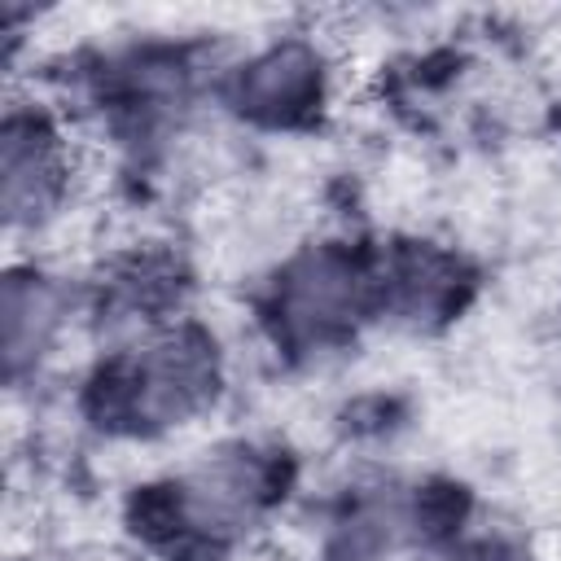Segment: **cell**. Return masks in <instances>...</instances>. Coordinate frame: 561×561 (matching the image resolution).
<instances>
[{"mask_svg":"<svg viewBox=\"0 0 561 561\" xmlns=\"http://www.w3.org/2000/svg\"><path fill=\"white\" fill-rule=\"evenodd\" d=\"M280 482L285 473L276 451L232 443L175 473L167 486H153V495L145 500V522H158V535L167 543L224 548L272 508Z\"/></svg>","mask_w":561,"mask_h":561,"instance_id":"cell-2","label":"cell"},{"mask_svg":"<svg viewBox=\"0 0 561 561\" xmlns=\"http://www.w3.org/2000/svg\"><path fill=\"white\" fill-rule=\"evenodd\" d=\"M70 289L61 276L44 267H13L4 280V364L9 377H22L44 355H53L57 337L70 324Z\"/></svg>","mask_w":561,"mask_h":561,"instance_id":"cell-6","label":"cell"},{"mask_svg":"<svg viewBox=\"0 0 561 561\" xmlns=\"http://www.w3.org/2000/svg\"><path fill=\"white\" fill-rule=\"evenodd\" d=\"M377 302V263L337 241L307 245L276 272V329L298 346H324L342 337Z\"/></svg>","mask_w":561,"mask_h":561,"instance_id":"cell-3","label":"cell"},{"mask_svg":"<svg viewBox=\"0 0 561 561\" xmlns=\"http://www.w3.org/2000/svg\"><path fill=\"white\" fill-rule=\"evenodd\" d=\"M75 197V149L61 118L39 101H13L4 114V219L9 232L57 224Z\"/></svg>","mask_w":561,"mask_h":561,"instance_id":"cell-4","label":"cell"},{"mask_svg":"<svg viewBox=\"0 0 561 561\" xmlns=\"http://www.w3.org/2000/svg\"><path fill=\"white\" fill-rule=\"evenodd\" d=\"M219 355L215 342L188 324L158 329L131 351L114 355L92 381V408L105 430L167 434L215 403Z\"/></svg>","mask_w":561,"mask_h":561,"instance_id":"cell-1","label":"cell"},{"mask_svg":"<svg viewBox=\"0 0 561 561\" xmlns=\"http://www.w3.org/2000/svg\"><path fill=\"white\" fill-rule=\"evenodd\" d=\"M329 61L302 35L272 39L241 57L224 79V101L259 127H294L324 105Z\"/></svg>","mask_w":561,"mask_h":561,"instance_id":"cell-5","label":"cell"},{"mask_svg":"<svg viewBox=\"0 0 561 561\" xmlns=\"http://www.w3.org/2000/svg\"><path fill=\"white\" fill-rule=\"evenodd\" d=\"M460 285H465L460 263L447 250L430 245V241L394 245L377 263V302H381V311H394L399 320H412V324L451 311V302L460 298Z\"/></svg>","mask_w":561,"mask_h":561,"instance_id":"cell-7","label":"cell"},{"mask_svg":"<svg viewBox=\"0 0 561 561\" xmlns=\"http://www.w3.org/2000/svg\"><path fill=\"white\" fill-rule=\"evenodd\" d=\"M412 561H517L513 548L504 539H491V535H438L430 539Z\"/></svg>","mask_w":561,"mask_h":561,"instance_id":"cell-8","label":"cell"}]
</instances>
